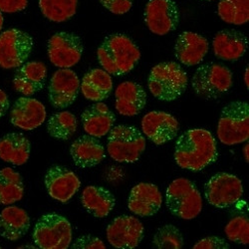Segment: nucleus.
Returning a JSON list of instances; mask_svg holds the SVG:
<instances>
[{
    "label": "nucleus",
    "instance_id": "obj_4",
    "mask_svg": "<svg viewBox=\"0 0 249 249\" xmlns=\"http://www.w3.org/2000/svg\"><path fill=\"white\" fill-rule=\"evenodd\" d=\"M165 203L175 216L185 220L197 217L202 211L200 193L193 181L183 178L175 179L169 185Z\"/></svg>",
    "mask_w": 249,
    "mask_h": 249
},
{
    "label": "nucleus",
    "instance_id": "obj_25",
    "mask_svg": "<svg viewBox=\"0 0 249 249\" xmlns=\"http://www.w3.org/2000/svg\"><path fill=\"white\" fill-rule=\"evenodd\" d=\"M30 228L28 213L20 207L8 206L0 213V235L10 241L24 236Z\"/></svg>",
    "mask_w": 249,
    "mask_h": 249
},
{
    "label": "nucleus",
    "instance_id": "obj_6",
    "mask_svg": "<svg viewBox=\"0 0 249 249\" xmlns=\"http://www.w3.org/2000/svg\"><path fill=\"white\" fill-rule=\"evenodd\" d=\"M146 144V139L136 127L120 124L109 133L107 151L116 161L133 163L141 158Z\"/></svg>",
    "mask_w": 249,
    "mask_h": 249
},
{
    "label": "nucleus",
    "instance_id": "obj_2",
    "mask_svg": "<svg viewBox=\"0 0 249 249\" xmlns=\"http://www.w3.org/2000/svg\"><path fill=\"white\" fill-rule=\"evenodd\" d=\"M101 66L110 75L130 73L141 59V51L134 41L124 34H112L105 38L97 51Z\"/></svg>",
    "mask_w": 249,
    "mask_h": 249
},
{
    "label": "nucleus",
    "instance_id": "obj_41",
    "mask_svg": "<svg viewBox=\"0 0 249 249\" xmlns=\"http://www.w3.org/2000/svg\"><path fill=\"white\" fill-rule=\"evenodd\" d=\"M3 15H2V12L0 11V32H1L2 30V27H3Z\"/></svg>",
    "mask_w": 249,
    "mask_h": 249
},
{
    "label": "nucleus",
    "instance_id": "obj_39",
    "mask_svg": "<svg viewBox=\"0 0 249 249\" xmlns=\"http://www.w3.org/2000/svg\"><path fill=\"white\" fill-rule=\"evenodd\" d=\"M10 106L9 99L6 93L0 89V118H2L8 111Z\"/></svg>",
    "mask_w": 249,
    "mask_h": 249
},
{
    "label": "nucleus",
    "instance_id": "obj_22",
    "mask_svg": "<svg viewBox=\"0 0 249 249\" xmlns=\"http://www.w3.org/2000/svg\"><path fill=\"white\" fill-rule=\"evenodd\" d=\"M116 110L126 117H134L140 114L147 104V93L135 82H124L115 92Z\"/></svg>",
    "mask_w": 249,
    "mask_h": 249
},
{
    "label": "nucleus",
    "instance_id": "obj_31",
    "mask_svg": "<svg viewBox=\"0 0 249 249\" xmlns=\"http://www.w3.org/2000/svg\"><path fill=\"white\" fill-rule=\"evenodd\" d=\"M78 127L77 118L70 112H59L50 117L46 130L48 134L57 140L67 141L73 137Z\"/></svg>",
    "mask_w": 249,
    "mask_h": 249
},
{
    "label": "nucleus",
    "instance_id": "obj_42",
    "mask_svg": "<svg viewBox=\"0 0 249 249\" xmlns=\"http://www.w3.org/2000/svg\"><path fill=\"white\" fill-rule=\"evenodd\" d=\"M244 157H245V160L248 161V143L245 146L244 148Z\"/></svg>",
    "mask_w": 249,
    "mask_h": 249
},
{
    "label": "nucleus",
    "instance_id": "obj_18",
    "mask_svg": "<svg viewBox=\"0 0 249 249\" xmlns=\"http://www.w3.org/2000/svg\"><path fill=\"white\" fill-rule=\"evenodd\" d=\"M162 200V196L156 184L141 182L132 189L128 206L136 215L147 217L156 214L160 210Z\"/></svg>",
    "mask_w": 249,
    "mask_h": 249
},
{
    "label": "nucleus",
    "instance_id": "obj_36",
    "mask_svg": "<svg viewBox=\"0 0 249 249\" xmlns=\"http://www.w3.org/2000/svg\"><path fill=\"white\" fill-rule=\"evenodd\" d=\"M193 248L194 249H228L231 248V245L221 237L209 236L197 241Z\"/></svg>",
    "mask_w": 249,
    "mask_h": 249
},
{
    "label": "nucleus",
    "instance_id": "obj_3",
    "mask_svg": "<svg viewBox=\"0 0 249 249\" xmlns=\"http://www.w3.org/2000/svg\"><path fill=\"white\" fill-rule=\"evenodd\" d=\"M188 84V74L176 62H163L156 65L148 79V87L152 95L164 102L178 99L185 92Z\"/></svg>",
    "mask_w": 249,
    "mask_h": 249
},
{
    "label": "nucleus",
    "instance_id": "obj_12",
    "mask_svg": "<svg viewBox=\"0 0 249 249\" xmlns=\"http://www.w3.org/2000/svg\"><path fill=\"white\" fill-rule=\"evenodd\" d=\"M144 22L159 36L176 30L179 24V9L174 0H149L144 8Z\"/></svg>",
    "mask_w": 249,
    "mask_h": 249
},
{
    "label": "nucleus",
    "instance_id": "obj_20",
    "mask_svg": "<svg viewBox=\"0 0 249 249\" xmlns=\"http://www.w3.org/2000/svg\"><path fill=\"white\" fill-rule=\"evenodd\" d=\"M209 52V41L203 36L185 31L181 33L175 45V55L181 64L196 66L203 61Z\"/></svg>",
    "mask_w": 249,
    "mask_h": 249
},
{
    "label": "nucleus",
    "instance_id": "obj_35",
    "mask_svg": "<svg viewBox=\"0 0 249 249\" xmlns=\"http://www.w3.org/2000/svg\"><path fill=\"white\" fill-rule=\"evenodd\" d=\"M100 2L113 14L123 15L131 10L134 0H100Z\"/></svg>",
    "mask_w": 249,
    "mask_h": 249
},
{
    "label": "nucleus",
    "instance_id": "obj_33",
    "mask_svg": "<svg viewBox=\"0 0 249 249\" xmlns=\"http://www.w3.org/2000/svg\"><path fill=\"white\" fill-rule=\"evenodd\" d=\"M153 245L159 249H180L183 246V236L177 226L167 224L159 228Z\"/></svg>",
    "mask_w": 249,
    "mask_h": 249
},
{
    "label": "nucleus",
    "instance_id": "obj_21",
    "mask_svg": "<svg viewBox=\"0 0 249 249\" xmlns=\"http://www.w3.org/2000/svg\"><path fill=\"white\" fill-rule=\"evenodd\" d=\"M213 48L217 58L224 61H237L248 49V39L238 30L224 29L214 36Z\"/></svg>",
    "mask_w": 249,
    "mask_h": 249
},
{
    "label": "nucleus",
    "instance_id": "obj_32",
    "mask_svg": "<svg viewBox=\"0 0 249 249\" xmlns=\"http://www.w3.org/2000/svg\"><path fill=\"white\" fill-rule=\"evenodd\" d=\"M217 12L226 23L246 24L249 21V0H220Z\"/></svg>",
    "mask_w": 249,
    "mask_h": 249
},
{
    "label": "nucleus",
    "instance_id": "obj_30",
    "mask_svg": "<svg viewBox=\"0 0 249 249\" xmlns=\"http://www.w3.org/2000/svg\"><path fill=\"white\" fill-rule=\"evenodd\" d=\"M78 0H39L42 14L53 22H65L77 11Z\"/></svg>",
    "mask_w": 249,
    "mask_h": 249
},
{
    "label": "nucleus",
    "instance_id": "obj_34",
    "mask_svg": "<svg viewBox=\"0 0 249 249\" xmlns=\"http://www.w3.org/2000/svg\"><path fill=\"white\" fill-rule=\"evenodd\" d=\"M225 234L231 241L247 245L249 242V219L246 215H237L225 226Z\"/></svg>",
    "mask_w": 249,
    "mask_h": 249
},
{
    "label": "nucleus",
    "instance_id": "obj_29",
    "mask_svg": "<svg viewBox=\"0 0 249 249\" xmlns=\"http://www.w3.org/2000/svg\"><path fill=\"white\" fill-rule=\"evenodd\" d=\"M24 195V183L19 173L11 168L0 171V203L10 205L21 200Z\"/></svg>",
    "mask_w": 249,
    "mask_h": 249
},
{
    "label": "nucleus",
    "instance_id": "obj_10",
    "mask_svg": "<svg viewBox=\"0 0 249 249\" xmlns=\"http://www.w3.org/2000/svg\"><path fill=\"white\" fill-rule=\"evenodd\" d=\"M204 196L210 204L217 209H226L242 197V181L234 175L218 173L205 183Z\"/></svg>",
    "mask_w": 249,
    "mask_h": 249
},
{
    "label": "nucleus",
    "instance_id": "obj_24",
    "mask_svg": "<svg viewBox=\"0 0 249 249\" xmlns=\"http://www.w3.org/2000/svg\"><path fill=\"white\" fill-rule=\"evenodd\" d=\"M70 155L74 163L82 169L95 167L106 157L105 149L98 138L89 135L82 136L72 142Z\"/></svg>",
    "mask_w": 249,
    "mask_h": 249
},
{
    "label": "nucleus",
    "instance_id": "obj_5",
    "mask_svg": "<svg viewBox=\"0 0 249 249\" xmlns=\"http://www.w3.org/2000/svg\"><path fill=\"white\" fill-rule=\"evenodd\" d=\"M219 141L226 146L242 143L249 139V105L234 101L225 106L217 124Z\"/></svg>",
    "mask_w": 249,
    "mask_h": 249
},
{
    "label": "nucleus",
    "instance_id": "obj_23",
    "mask_svg": "<svg viewBox=\"0 0 249 249\" xmlns=\"http://www.w3.org/2000/svg\"><path fill=\"white\" fill-rule=\"evenodd\" d=\"M84 131L92 137L102 138L110 133L116 121L115 114L102 102H96L81 116Z\"/></svg>",
    "mask_w": 249,
    "mask_h": 249
},
{
    "label": "nucleus",
    "instance_id": "obj_1",
    "mask_svg": "<svg viewBox=\"0 0 249 249\" xmlns=\"http://www.w3.org/2000/svg\"><path fill=\"white\" fill-rule=\"evenodd\" d=\"M217 159L216 142L211 132L193 129L184 132L177 141L175 160L180 168L199 172Z\"/></svg>",
    "mask_w": 249,
    "mask_h": 249
},
{
    "label": "nucleus",
    "instance_id": "obj_38",
    "mask_svg": "<svg viewBox=\"0 0 249 249\" xmlns=\"http://www.w3.org/2000/svg\"><path fill=\"white\" fill-rule=\"evenodd\" d=\"M28 5V0H0V11L15 13L24 10Z\"/></svg>",
    "mask_w": 249,
    "mask_h": 249
},
{
    "label": "nucleus",
    "instance_id": "obj_9",
    "mask_svg": "<svg viewBox=\"0 0 249 249\" xmlns=\"http://www.w3.org/2000/svg\"><path fill=\"white\" fill-rule=\"evenodd\" d=\"M34 47L33 38L19 29H8L0 34V67L15 69L22 66Z\"/></svg>",
    "mask_w": 249,
    "mask_h": 249
},
{
    "label": "nucleus",
    "instance_id": "obj_43",
    "mask_svg": "<svg viewBox=\"0 0 249 249\" xmlns=\"http://www.w3.org/2000/svg\"><path fill=\"white\" fill-rule=\"evenodd\" d=\"M201 1H213V0H201Z\"/></svg>",
    "mask_w": 249,
    "mask_h": 249
},
{
    "label": "nucleus",
    "instance_id": "obj_27",
    "mask_svg": "<svg viewBox=\"0 0 249 249\" xmlns=\"http://www.w3.org/2000/svg\"><path fill=\"white\" fill-rule=\"evenodd\" d=\"M80 88L87 100L102 102L110 96L113 90L112 77L104 69H92L83 77Z\"/></svg>",
    "mask_w": 249,
    "mask_h": 249
},
{
    "label": "nucleus",
    "instance_id": "obj_17",
    "mask_svg": "<svg viewBox=\"0 0 249 249\" xmlns=\"http://www.w3.org/2000/svg\"><path fill=\"white\" fill-rule=\"evenodd\" d=\"M45 120V106L40 101L30 97H20L17 99L10 112L11 124L24 131L37 129Z\"/></svg>",
    "mask_w": 249,
    "mask_h": 249
},
{
    "label": "nucleus",
    "instance_id": "obj_11",
    "mask_svg": "<svg viewBox=\"0 0 249 249\" xmlns=\"http://www.w3.org/2000/svg\"><path fill=\"white\" fill-rule=\"evenodd\" d=\"M51 63L60 69H69L79 63L84 46L81 38L69 32H57L48 41Z\"/></svg>",
    "mask_w": 249,
    "mask_h": 249
},
{
    "label": "nucleus",
    "instance_id": "obj_40",
    "mask_svg": "<svg viewBox=\"0 0 249 249\" xmlns=\"http://www.w3.org/2000/svg\"><path fill=\"white\" fill-rule=\"evenodd\" d=\"M248 74H249V71H248V68L245 70V75H244V82H245V85L246 87L248 88L249 84H248Z\"/></svg>",
    "mask_w": 249,
    "mask_h": 249
},
{
    "label": "nucleus",
    "instance_id": "obj_8",
    "mask_svg": "<svg viewBox=\"0 0 249 249\" xmlns=\"http://www.w3.org/2000/svg\"><path fill=\"white\" fill-rule=\"evenodd\" d=\"M192 85L196 94L205 100L221 97L232 86V73L217 63L200 65L193 76Z\"/></svg>",
    "mask_w": 249,
    "mask_h": 249
},
{
    "label": "nucleus",
    "instance_id": "obj_16",
    "mask_svg": "<svg viewBox=\"0 0 249 249\" xmlns=\"http://www.w3.org/2000/svg\"><path fill=\"white\" fill-rule=\"evenodd\" d=\"M142 129L156 144H163L176 138L179 131V123L169 113L153 111L143 116Z\"/></svg>",
    "mask_w": 249,
    "mask_h": 249
},
{
    "label": "nucleus",
    "instance_id": "obj_37",
    "mask_svg": "<svg viewBox=\"0 0 249 249\" xmlns=\"http://www.w3.org/2000/svg\"><path fill=\"white\" fill-rule=\"evenodd\" d=\"M74 249H105L106 245L100 238L92 235H84L76 239L72 244Z\"/></svg>",
    "mask_w": 249,
    "mask_h": 249
},
{
    "label": "nucleus",
    "instance_id": "obj_15",
    "mask_svg": "<svg viewBox=\"0 0 249 249\" xmlns=\"http://www.w3.org/2000/svg\"><path fill=\"white\" fill-rule=\"evenodd\" d=\"M44 182L49 196L63 203L68 202L81 186V181L74 172L57 164L49 168Z\"/></svg>",
    "mask_w": 249,
    "mask_h": 249
},
{
    "label": "nucleus",
    "instance_id": "obj_26",
    "mask_svg": "<svg viewBox=\"0 0 249 249\" xmlns=\"http://www.w3.org/2000/svg\"><path fill=\"white\" fill-rule=\"evenodd\" d=\"M81 200L84 209L97 218L108 216L116 204V198L109 190L96 185L87 186L82 193Z\"/></svg>",
    "mask_w": 249,
    "mask_h": 249
},
{
    "label": "nucleus",
    "instance_id": "obj_44",
    "mask_svg": "<svg viewBox=\"0 0 249 249\" xmlns=\"http://www.w3.org/2000/svg\"><path fill=\"white\" fill-rule=\"evenodd\" d=\"M0 248H1V247H0Z\"/></svg>",
    "mask_w": 249,
    "mask_h": 249
},
{
    "label": "nucleus",
    "instance_id": "obj_19",
    "mask_svg": "<svg viewBox=\"0 0 249 249\" xmlns=\"http://www.w3.org/2000/svg\"><path fill=\"white\" fill-rule=\"evenodd\" d=\"M47 68L44 63L32 61L20 66L14 74V89L26 97L32 96L44 88Z\"/></svg>",
    "mask_w": 249,
    "mask_h": 249
},
{
    "label": "nucleus",
    "instance_id": "obj_13",
    "mask_svg": "<svg viewBox=\"0 0 249 249\" xmlns=\"http://www.w3.org/2000/svg\"><path fill=\"white\" fill-rule=\"evenodd\" d=\"M144 228L142 222L131 215H121L107 227V239L115 248H136L143 238Z\"/></svg>",
    "mask_w": 249,
    "mask_h": 249
},
{
    "label": "nucleus",
    "instance_id": "obj_7",
    "mask_svg": "<svg viewBox=\"0 0 249 249\" xmlns=\"http://www.w3.org/2000/svg\"><path fill=\"white\" fill-rule=\"evenodd\" d=\"M32 236L39 248L67 249L72 242V226L66 217L47 213L37 220Z\"/></svg>",
    "mask_w": 249,
    "mask_h": 249
},
{
    "label": "nucleus",
    "instance_id": "obj_14",
    "mask_svg": "<svg viewBox=\"0 0 249 249\" xmlns=\"http://www.w3.org/2000/svg\"><path fill=\"white\" fill-rule=\"evenodd\" d=\"M80 90V80L77 74L69 69L56 71L50 79L48 95L55 109H65L76 100Z\"/></svg>",
    "mask_w": 249,
    "mask_h": 249
},
{
    "label": "nucleus",
    "instance_id": "obj_28",
    "mask_svg": "<svg viewBox=\"0 0 249 249\" xmlns=\"http://www.w3.org/2000/svg\"><path fill=\"white\" fill-rule=\"evenodd\" d=\"M30 150V142L23 134L10 133L0 139V159L14 165L26 163Z\"/></svg>",
    "mask_w": 249,
    "mask_h": 249
}]
</instances>
